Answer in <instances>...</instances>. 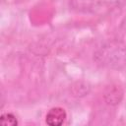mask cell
<instances>
[{
    "label": "cell",
    "instance_id": "cell-2",
    "mask_svg": "<svg viewBox=\"0 0 126 126\" xmlns=\"http://www.w3.org/2000/svg\"><path fill=\"white\" fill-rule=\"evenodd\" d=\"M126 5V0H70L71 10L88 15H101Z\"/></svg>",
    "mask_w": 126,
    "mask_h": 126
},
{
    "label": "cell",
    "instance_id": "cell-5",
    "mask_svg": "<svg viewBox=\"0 0 126 126\" xmlns=\"http://www.w3.org/2000/svg\"><path fill=\"white\" fill-rule=\"evenodd\" d=\"M0 123L3 126H16L19 124L17 117L12 112H6V113L1 114Z\"/></svg>",
    "mask_w": 126,
    "mask_h": 126
},
{
    "label": "cell",
    "instance_id": "cell-1",
    "mask_svg": "<svg viewBox=\"0 0 126 126\" xmlns=\"http://www.w3.org/2000/svg\"><path fill=\"white\" fill-rule=\"evenodd\" d=\"M94 62L103 68L119 70L126 66V43L111 39L102 43L94 53Z\"/></svg>",
    "mask_w": 126,
    "mask_h": 126
},
{
    "label": "cell",
    "instance_id": "cell-4",
    "mask_svg": "<svg viewBox=\"0 0 126 126\" xmlns=\"http://www.w3.org/2000/svg\"><path fill=\"white\" fill-rule=\"evenodd\" d=\"M123 94H124V92L121 89V87L117 85H112L106 88L103 94V98L107 104L114 106L120 103V101L123 98Z\"/></svg>",
    "mask_w": 126,
    "mask_h": 126
},
{
    "label": "cell",
    "instance_id": "cell-3",
    "mask_svg": "<svg viewBox=\"0 0 126 126\" xmlns=\"http://www.w3.org/2000/svg\"><path fill=\"white\" fill-rule=\"evenodd\" d=\"M67 118V112L63 107L55 106L48 110L45 116V122L49 126H60Z\"/></svg>",
    "mask_w": 126,
    "mask_h": 126
}]
</instances>
